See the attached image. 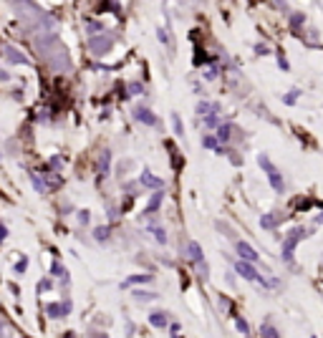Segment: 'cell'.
Wrapping results in <instances>:
<instances>
[{
  "label": "cell",
  "mask_w": 323,
  "mask_h": 338,
  "mask_svg": "<svg viewBox=\"0 0 323 338\" xmlns=\"http://www.w3.org/2000/svg\"><path fill=\"white\" fill-rule=\"evenodd\" d=\"M159 205H162V192H154L151 200H149V205H146V215H154L159 210Z\"/></svg>",
  "instance_id": "11"
},
{
  "label": "cell",
  "mask_w": 323,
  "mask_h": 338,
  "mask_svg": "<svg viewBox=\"0 0 323 338\" xmlns=\"http://www.w3.org/2000/svg\"><path fill=\"white\" fill-rule=\"evenodd\" d=\"M205 146H207V149H215V151L222 154V146H220V141H217L215 136H205Z\"/></svg>",
  "instance_id": "19"
},
{
  "label": "cell",
  "mask_w": 323,
  "mask_h": 338,
  "mask_svg": "<svg viewBox=\"0 0 323 338\" xmlns=\"http://www.w3.org/2000/svg\"><path fill=\"white\" fill-rule=\"evenodd\" d=\"M16 270H18V273H23V270H26V260H21V263L16 265Z\"/></svg>",
  "instance_id": "34"
},
{
  "label": "cell",
  "mask_w": 323,
  "mask_h": 338,
  "mask_svg": "<svg viewBox=\"0 0 323 338\" xmlns=\"http://www.w3.org/2000/svg\"><path fill=\"white\" fill-rule=\"evenodd\" d=\"M149 323H151L154 328H165V325H167V313H162V310L151 313V315H149Z\"/></svg>",
  "instance_id": "10"
},
{
  "label": "cell",
  "mask_w": 323,
  "mask_h": 338,
  "mask_svg": "<svg viewBox=\"0 0 323 338\" xmlns=\"http://www.w3.org/2000/svg\"><path fill=\"white\" fill-rule=\"evenodd\" d=\"M141 91H144L141 83H129V94H141Z\"/></svg>",
  "instance_id": "26"
},
{
  "label": "cell",
  "mask_w": 323,
  "mask_h": 338,
  "mask_svg": "<svg viewBox=\"0 0 323 338\" xmlns=\"http://www.w3.org/2000/svg\"><path fill=\"white\" fill-rule=\"evenodd\" d=\"M131 298H134V300H139V303H146V300H156L159 295H156V293H146V290H134V293H131Z\"/></svg>",
  "instance_id": "12"
},
{
  "label": "cell",
  "mask_w": 323,
  "mask_h": 338,
  "mask_svg": "<svg viewBox=\"0 0 323 338\" xmlns=\"http://www.w3.org/2000/svg\"><path fill=\"white\" fill-rule=\"evenodd\" d=\"M136 283H151V275H146V273H141V275H131L124 285H136Z\"/></svg>",
  "instance_id": "15"
},
{
  "label": "cell",
  "mask_w": 323,
  "mask_h": 338,
  "mask_svg": "<svg viewBox=\"0 0 323 338\" xmlns=\"http://www.w3.org/2000/svg\"><path fill=\"white\" fill-rule=\"evenodd\" d=\"M71 310V303H51L48 305V315L51 318H63Z\"/></svg>",
  "instance_id": "7"
},
{
  "label": "cell",
  "mask_w": 323,
  "mask_h": 338,
  "mask_svg": "<svg viewBox=\"0 0 323 338\" xmlns=\"http://www.w3.org/2000/svg\"><path fill=\"white\" fill-rule=\"evenodd\" d=\"M172 124H175V134H177V136H182V134H185V126H182L180 114H172Z\"/></svg>",
  "instance_id": "18"
},
{
  "label": "cell",
  "mask_w": 323,
  "mask_h": 338,
  "mask_svg": "<svg viewBox=\"0 0 323 338\" xmlns=\"http://www.w3.org/2000/svg\"><path fill=\"white\" fill-rule=\"evenodd\" d=\"M300 23H303V13H295L293 16V26H300Z\"/></svg>",
  "instance_id": "29"
},
{
  "label": "cell",
  "mask_w": 323,
  "mask_h": 338,
  "mask_svg": "<svg viewBox=\"0 0 323 338\" xmlns=\"http://www.w3.org/2000/svg\"><path fill=\"white\" fill-rule=\"evenodd\" d=\"M207 111H210V104H205V101H202V104L197 106V114H200V116H207Z\"/></svg>",
  "instance_id": "27"
},
{
  "label": "cell",
  "mask_w": 323,
  "mask_h": 338,
  "mask_svg": "<svg viewBox=\"0 0 323 338\" xmlns=\"http://www.w3.org/2000/svg\"><path fill=\"white\" fill-rule=\"evenodd\" d=\"M230 136H232V134H230V126H220V129H217V136H215V139H217V141H227Z\"/></svg>",
  "instance_id": "20"
},
{
  "label": "cell",
  "mask_w": 323,
  "mask_h": 338,
  "mask_svg": "<svg viewBox=\"0 0 323 338\" xmlns=\"http://www.w3.org/2000/svg\"><path fill=\"white\" fill-rule=\"evenodd\" d=\"M217 76V68L212 66V68H207V73H205V78H215Z\"/></svg>",
  "instance_id": "30"
},
{
  "label": "cell",
  "mask_w": 323,
  "mask_h": 338,
  "mask_svg": "<svg viewBox=\"0 0 323 338\" xmlns=\"http://www.w3.org/2000/svg\"><path fill=\"white\" fill-rule=\"evenodd\" d=\"M31 182H33V187H36L38 192H43V190H46V187H43V182H41V180H38L36 175H31Z\"/></svg>",
  "instance_id": "23"
},
{
  "label": "cell",
  "mask_w": 323,
  "mask_h": 338,
  "mask_svg": "<svg viewBox=\"0 0 323 338\" xmlns=\"http://www.w3.org/2000/svg\"><path fill=\"white\" fill-rule=\"evenodd\" d=\"M235 250H237V255H240L243 260H253V263H258V252H255V247H250L248 242H237Z\"/></svg>",
  "instance_id": "6"
},
{
  "label": "cell",
  "mask_w": 323,
  "mask_h": 338,
  "mask_svg": "<svg viewBox=\"0 0 323 338\" xmlns=\"http://www.w3.org/2000/svg\"><path fill=\"white\" fill-rule=\"evenodd\" d=\"M0 333H3V325H0Z\"/></svg>",
  "instance_id": "36"
},
{
  "label": "cell",
  "mask_w": 323,
  "mask_h": 338,
  "mask_svg": "<svg viewBox=\"0 0 323 338\" xmlns=\"http://www.w3.org/2000/svg\"><path fill=\"white\" fill-rule=\"evenodd\" d=\"M235 268H237V273H240L243 278H248V280H260V283H263V275H260L253 265H248V263H237Z\"/></svg>",
  "instance_id": "5"
},
{
  "label": "cell",
  "mask_w": 323,
  "mask_h": 338,
  "mask_svg": "<svg viewBox=\"0 0 323 338\" xmlns=\"http://www.w3.org/2000/svg\"><path fill=\"white\" fill-rule=\"evenodd\" d=\"M94 237H96V240H106V237H109V227H96V230H94Z\"/></svg>",
  "instance_id": "21"
},
{
  "label": "cell",
  "mask_w": 323,
  "mask_h": 338,
  "mask_svg": "<svg viewBox=\"0 0 323 338\" xmlns=\"http://www.w3.org/2000/svg\"><path fill=\"white\" fill-rule=\"evenodd\" d=\"M298 96H300V91H298V89H293V91H290L283 101H285V104H295V101H298Z\"/></svg>",
  "instance_id": "22"
},
{
  "label": "cell",
  "mask_w": 323,
  "mask_h": 338,
  "mask_svg": "<svg viewBox=\"0 0 323 338\" xmlns=\"http://www.w3.org/2000/svg\"><path fill=\"white\" fill-rule=\"evenodd\" d=\"M263 333H265V338H278V330H275V328H270V325H265V328H263Z\"/></svg>",
  "instance_id": "25"
},
{
  "label": "cell",
  "mask_w": 323,
  "mask_h": 338,
  "mask_svg": "<svg viewBox=\"0 0 323 338\" xmlns=\"http://www.w3.org/2000/svg\"><path fill=\"white\" fill-rule=\"evenodd\" d=\"M258 161H260V166H263L265 172H268V180H270V185H273L278 192H283V187H285V185H283V180H280V172H278V169H275V166L268 161V156H263V154H260V156H258Z\"/></svg>",
  "instance_id": "2"
},
{
  "label": "cell",
  "mask_w": 323,
  "mask_h": 338,
  "mask_svg": "<svg viewBox=\"0 0 323 338\" xmlns=\"http://www.w3.org/2000/svg\"><path fill=\"white\" fill-rule=\"evenodd\" d=\"M111 43H114V41H111L109 36H101V33H99V36H91V51H94V56H104V53L111 48Z\"/></svg>",
  "instance_id": "3"
},
{
  "label": "cell",
  "mask_w": 323,
  "mask_h": 338,
  "mask_svg": "<svg viewBox=\"0 0 323 338\" xmlns=\"http://www.w3.org/2000/svg\"><path fill=\"white\" fill-rule=\"evenodd\" d=\"M134 119H136V121H141V124H146V126H154V124H156L154 111H151V109H144V106H139V109L134 111Z\"/></svg>",
  "instance_id": "4"
},
{
  "label": "cell",
  "mask_w": 323,
  "mask_h": 338,
  "mask_svg": "<svg viewBox=\"0 0 323 338\" xmlns=\"http://www.w3.org/2000/svg\"><path fill=\"white\" fill-rule=\"evenodd\" d=\"M235 323H237V328H240L243 333H248V323H245L243 318H235Z\"/></svg>",
  "instance_id": "28"
},
{
  "label": "cell",
  "mask_w": 323,
  "mask_h": 338,
  "mask_svg": "<svg viewBox=\"0 0 323 338\" xmlns=\"http://www.w3.org/2000/svg\"><path fill=\"white\" fill-rule=\"evenodd\" d=\"M78 220L86 225V222H89V212H78Z\"/></svg>",
  "instance_id": "33"
},
{
  "label": "cell",
  "mask_w": 323,
  "mask_h": 338,
  "mask_svg": "<svg viewBox=\"0 0 323 338\" xmlns=\"http://www.w3.org/2000/svg\"><path fill=\"white\" fill-rule=\"evenodd\" d=\"M8 237V230H6V225H0V242H3Z\"/></svg>",
  "instance_id": "32"
},
{
  "label": "cell",
  "mask_w": 323,
  "mask_h": 338,
  "mask_svg": "<svg viewBox=\"0 0 323 338\" xmlns=\"http://www.w3.org/2000/svg\"><path fill=\"white\" fill-rule=\"evenodd\" d=\"M207 124H210V126H217V116H215V114H207Z\"/></svg>",
  "instance_id": "31"
},
{
  "label": "cell",
  "mask_w": 323,
  "mask_h": 338,
  "mask_svg": "<svg viewBox=\"0 0 323 338\" xmlns=\"http://www.w3.org/2000/svg\"><path fill=\"white\" fill-rule=\"evenodd\" d=\"M109 151H104L101 154V159H99V169H101V177H106V172H109Z\"/></svg>",
  "instance_id": "17"
},
{
  "label": "cell",
  "mask_w": 323,
  "mask_h": 338,
  "mask_svg": "<svg viewBox=\"0 0 323 338\" xmlns=\"http://www.w3.org/2000/svg\"><path fill=\"white\" fill-rule=\"evenodd\" d=\"M91 338H106V335H104V333H94Z\"/></svg>",
  "instance_id": "35"
},
{
  "label": "cell",
  "mask_w": 323,
  "mask_h": 338,
  "mask_svg": "<svg viewBox=\"0 0 323 338\" xmlns=\"http://www.w3.org/2000/svg\"><path fill=\"white\" fill-rule=\"evenodd\" d=\"M190 255H192L195 263H202V247L197 242H190Z\"/></svg>",
  "instance_id": "16"
},
{
  "label": "cell",
  "mask_w": 323,
  "mask_h": 338,
  "mask_svg": "<svg viewBox=\"0 0 323 338\" xmlns=\"http://www.w3.org/2000/svg\"><path fill=\"white\" fill-rule=\"evenodd\" d=\"M300 237H303V227H293V230L288 232V237H285V242H283V260H285V263H290L293 250H295V245H298Z\"/></svg>",
  "instance_id": "1"
},
{
  "label": "cell",
  "mask_w": 323,
  "mask_h": 338,
  "mask_svg": "<svg viewBox=\"0 0 323 338\" xmlns=\"http://www.w3.org/2000/svg\"><path fill=\"white\" fill-rule=\"evenodd\" d=\"M51 273H53V275H66V270H63V265H61V263H53Z\"/></svg>",
  "instance_id": "24"
},
{
  "label": "cell",
  "mask_w": 323,
  "mask_h": 338,
  "mask_svg": "<svg viewBox=\"0 0 323 338\" xmlns=\"http://www.w3.org/2000/svg\"><path fill=\"white\" fill-rule=\"evenodd\" d=\"M149 232L154 235V240H156L159 245H165V242H167V232L162 230V227H149Z\"/></svg>",
  "instance_id": "14"
},
{
  "label": "cell",
  "mask_w": 323,
  "mask_h": 338,
  "mask_svg": "<svg viewBox=\"0 0 323 338\" xmlns=\"http://www.w3.org/2000/svg\"><path fill=\"white\" fill-rule=\"evenodd\" d=\"M141 182H144L146 187H154V190H162V187H165V182H162L159 177H154L151 172H144V175H141Z\"/></svg>",
  "instance_id": "9"
},
{
  "label": "cell",
  "mask_w": 323,
  "mask_h": 338,
  "mask_svg": "<svg viewBox=\"0 0 323 338\" xmlns=\"http://www.w3.org/2000/svg\"><path fill=\"white\" fill-rule=\"evenodd\" d=\"M6 58H8L11 63H28V58H26L18 48H11V46L6 48Z\"/></svg>",
  "instance_id": "8"
},
{
  "label": "cell",
  "mask_w": 323,
  "mask_h": 338,
  "mask_svg": "<svg viewBox=\"0 0 323 338\" xmlns=\"http://www.w3.org/2000/svg\"><path fill=\"white\" fill-rule=\"evenodd\" d=\"M278 222H280V215H273V217H270V215H265V217L260 220V225H263L265 230H270V227H278Z\"/></svg>",
  "instance_id": "13"
}]
</instances>
